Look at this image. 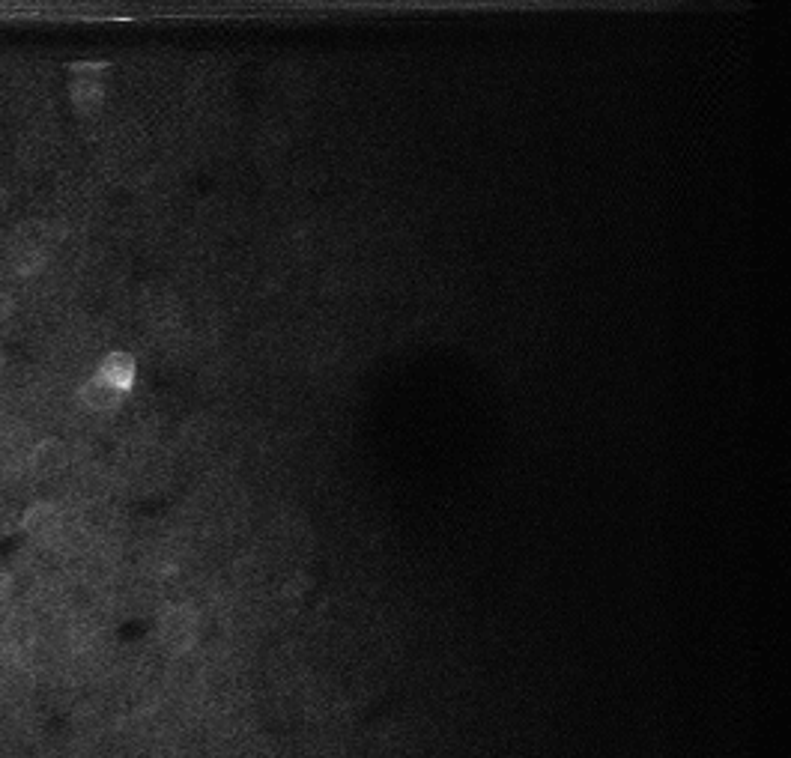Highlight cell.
Listing matches in <instances>:
<instances>
[{"mask_svg":"<svg viewBox=\"0 0 791 758\" xmlns=\"http://www.w3.org/2000/svg\"><path fill=\"white\" fill-rule=\"evenodd\" d=\"M69 99L81 114L96 111L105 102V63H72Z\"/></svg>","mask_w":791,"mask_h":758,"instance_id":"2","label":"cell"},{"mask_svg":"<svg viewBox=\"0 0 791 758\" xmlns=\"http://www.w3.org/2000/svg\"><path fill=\"white\" fill-rule=\"evenodd\" d=\"M60 526H63V514L54 502H36L21 517V529L36 541H51L60 532Z\"/></svg>","mask_w":791,"mask_h":758,"instance_id":"3","label":"cell"},{"mask_svg":"<svg viewBox=\"0 0 791 758\" xmlns=\"http://www.w3.org/2000/svg\"><path fill=\"white\" fill-rule=\"evenodd\" d=\"M123 391L114 388L111 382H105L102 377H90L81 388H78V400L87 412H96V415H108L114 409H120L123 403Z\"/></svg>","mask_w":791,"mask_h":758,"instance_id":"4","label":"cell"},{"mask_svg":"<svg viewBox=\"0 0 791 758\" xmlns=\"http://www.w3.org/2000/svg\"><path fill=\"white\" fill-rule=\"evenodd\" d=\"M159 642L171 651V654H177V657H183V654H189L195 645H198L200 639V615L192 609V606H186V603H177V606H168L162 615H159Z\"/></svg>","mask_w":791,"mask_h":758,"instance_id":"1","label":"cell"},{"mask_svg":"<svg viewBox=\"0 0 791 758\" xmlns=\"http://www.w3.org/2000/svg\"><path fill=\"white\" fill-rule=\"evenodd\" d=\"M69 463V451L60 439L48 436V439H39L30 451V469L33 475L39 478H51V475H60Z\"/></svg>","mask_w":791,"mask_h":758,"instance_id":"5","label":"cell"},{"mask_svg":"<svg viewBox=\"0 0 791 758\" xmlns=\"http://www.w3.org/2000/svg\"><path fill=\"white\" fill-rule=\"evenodd\" d=\"M341 356H344V344H341V338L332 335V332H320V335H314V338L308 341V347H305L308 368L317 371V374L332 371V368L341 362Z\"/></svg>","mask_w":791,"mask_h":758,"instance_id":"6","label":"cell"},{"mask_svg":"<svg viewBox=\"0 0 791 758\" xmlns=\"http://www.w3.org/2000/svg\"><path fill=\"white\" fill-rule=\"evenodd\" d=\"M350 287H353V275H350V269H329L326 272V278H323V293L326 296H335V299H341V296H347L350 293Z\"/></svg>","mask_w":791,"mask_h":758,"instance_id":"9","label":"cell"},{"mask_svg":"<svg viewBox=\"0 0 791 758\" xmlns=\"http://www.w3.org/2000/svg\"><path fill=\"white\" fill-rule=\"evenodd\" d=\"M9 314H12V299H9V293L0 290V320H6Z\"/></svg>","mask_w":791,"mask_h":758,"instance_id":"11","label":"cell"},{"mask_svg":"<svg viewBox=\"0 0 791 758\" xmlns=\"http://www.w3.org/2000/svg\"><path fill=\"white\" fill-rule=\"evenodd\" d=\"M42 266H45V254H42L39 248H21V251L15 254V272L24 275V278L36 275Z\"/></svg>","mask_w":791,"mask_h":758,"instance_id":"10","label":"cell"},{"mask_svg":"<svg viewBox=\"0 0 791 758\" xmlns=\"http://www.w3.org/2000/svg\"><path fill=\"white\" fill-rule=\"evenodd\" d=\"M3 588H6V597H12V600H30L36 594V588H39V579H36V573L30 568H21L6 576Z\"/></svg>","mask_w":791,"mask_h":758,"instance_id":"8","label":"cell"},{"mask_svg":"<svg viewBox=\"0 0 791 758\" xmlns=\"http://www.w3.org/2000/svg\"><path fill=\"white\" fill-rule=\"evenodd\" d=\"M3 365H6V359H3V353H0V374H3Z\"/></svg>","mask_w":791,"mask_h":758,"instance_id":"13","label":"cell"},{"mask_svg":"<svg viewBox=\"0 0 791 758\" xmlns=\"http://www.w3.org/2000/svg\"><path fill=\"white\" fill-rule=\"evenodd\" d=\"M6 209H9V191L0 183V215H6Z\"/></svg>","mask_w":791,"mask_h":758,"instance_id":"12","label":"cell"},{"mask_svg":"<svg viewBox=\"0 0 791 758\" xmlns=\"http://www.w3.org/2000/svg\"><path fill=\"white\" fill-rule=\"evenodd\" d=\"M96 377L111 382L114 388H120V391L126 394V391L135 385V379H138V362H135V356L123 353V350H114V353H108V356L102 359Z\"/></svg>","mask_w":791,"mask_h":758,"instance_id":"7","label":"cell"}]
</instances>
